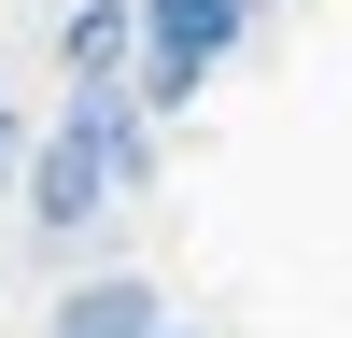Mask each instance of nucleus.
<instances>
[{"instance_id":"nucleus-1","label":"nucleus","mask_w":352,"mask_h":338,"mask_svg":"<svg viewBox=\"0 0 352 338\" xmlns=\"http://www.w3.org/2000/svg\"><path fill=\"white\" fill-rule=\"evenodd\" d=\"M141 14V71H127V99H141V127H155L169 99H197L212 84V56L254 28V0H127Z\"/></svg>"},{"instance_id":"nucleus-2","label":"nucleus","mask_w":352,"mask_h":338,"mask_svg":"<svg viewBox=\"0 0 352 338\" xmlns=\"http://www.w3.org/2000/svg\"><path fill=\"white\" fill-rule=\"evenodd\" d=\"M56 338H169V310H155V282H141V268H99V282L56 296Z\"/></svg>"},{"instance_id":"nucleus-3","label":"nucleus","mask_w":352,"mask_h":338,"mask_svg":"<svg viewBox=\"0 0 352 338\" xmlns=\"http://www.w3.org/2000/svg\"><path fill=\"white\" fill-rule=\"evenodd\" d=\"M14 169H28V113H0V183H14Z\"/></svg>"}]
</instances>
